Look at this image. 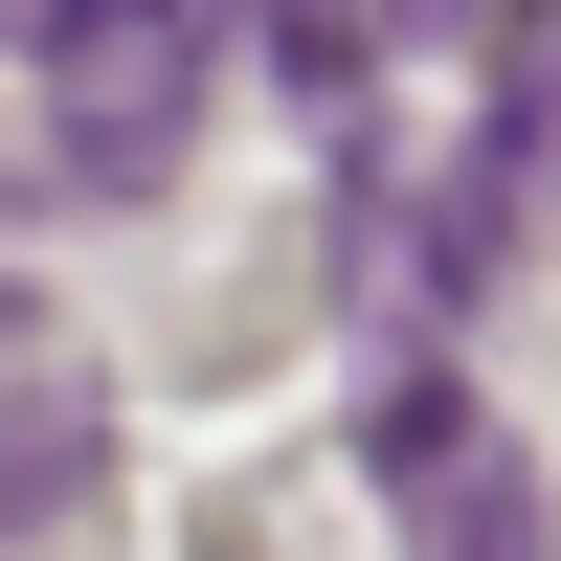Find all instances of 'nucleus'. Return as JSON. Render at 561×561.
Here are the masks:
<instances>
[{
	"instance_id": "nucleus-1",
	"label": "nucleus",
	"mask_w": 561,
	"mask_h": 561,
	"mask_svg": "<svg viewBox=\"0 0 561 561\" xmlns=\"http://www.w3.org/2000/svg\"><path fill=\"white\" fill-rule=\"evenodd\" d=\"M23 45H45V135H68V180H90V203L180 180L203 68H225V0H23Z\"/></svg>"
},
{
	"instance_id": "nucleus-2",
	"label": "nucleus",
	"mask_w": 561,
	"mask_h": 561,
	"mask_svg": "<svg viewBox=\"0 0 561 561\" xmlns=\"http://www.w3.org/2000/svg\"><path fill=\"white\" fill-rule=\"evenodd\" d=\"M382 494L427 517V561H539V472H517L449 382H382Z\"/></svg>"
}]
</instances>
